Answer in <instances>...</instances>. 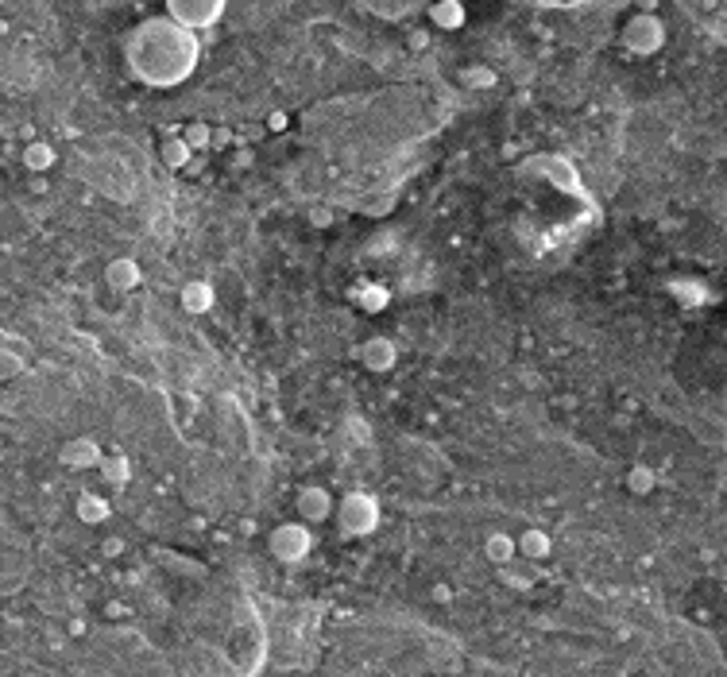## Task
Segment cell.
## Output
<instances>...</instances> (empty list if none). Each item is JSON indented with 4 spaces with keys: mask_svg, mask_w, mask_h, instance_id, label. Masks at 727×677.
<instances>
[{
    "mask_svg": "<svg viewBox=\"0 0 727 677\" xmlns=\"http://www.w3.org/2000/svg\"><path fill=\"white\" fill-rule=\"evenodd\" d=\"M376 523H379V507L371 495L356 492L341 503V526L349 534H368V531H376Z\"/></svg>",
    "mask_w": 727,
    "mask_h": 677,
    "instance_id": "cell-1",
    "label": "cell"
},
{
    "mask_svg": "<svg viewBox=\"0 0 727 677\" xmlns=\"http://www.w3.org/2000/svg\"><path fill=\"white\" fill-rule=\"evenodd\" d=\"M662 39H665L662 23H658L654 16H639V20L627 23L623 43L631 47V51H639V54H650V51H658V47H662Z\"/></svg>",
    "mask_w": 727,
    "mask_h": 677,
    "instance_id": "cell-2",
    "label": "cell"
},
{
    "mask_svg": "<svg viewBox=\"0 0 727 677\" xmlns=\"http://www.w3.org/2000/svg\"><path fill=\"white\" fill-rule=\"evenodd\" d=\"M313 538L306 526H279L275 534H271V550L279 554V561H302L310 554Z\"/></svg>",
    "mask_w": 727,
    "mask_h": 677,
    "instance_id": "cell-3",
    "label": "cell"
},
{
    "mask_svg": "<svg viewBox=\"0 0 727 677\" xmlns=\"http://www.w3.org/2000/svg\"><path fill=\"white\" fill-rule=\"evenodd\" d=\"M62 465L66 468H93V465H101V449H97L93 437H74V441L62 445Z\"/></svg>",
    "mask_w": 727,
    "mask_h": 677,
    "instance_id": "cell-4",
    "label": "cell"
},
{
    "mask_svg": "<svg viewBox=\"0 0 727 677\" xmlns=\"http://www.w3.org/2000/svg\"><path fill=\"white\" fill-rule=\"evenodd\" d=\"M170 8L186 23H209L221 12V0H170Z\"/></svg>",
    "mask_w": 727,
    "mask_h": 677,
    "instance_id": "cell-5",
    "label": "cell"
},
{
    "mask_svg": "<svg viewBox=\"0 0 727 677\" xmlns=\"http://www.w3.org/2000/svg\"><path fill=\"white\" fill-rule=\"evenodd\" d=\"M298 511H302V519H310V523H321V519L333 511V499H329V492H321V488H306L298 495Z\"/></svg>",
    "mask_w": 727,
    "mask_h": 677,
    "instance_id": "cell-6",
    "label": "cell"
},
{
    "mask_svg": "<svg viewBox=\"0 0 727 677\" xmlns=\"http://www.w3.org/2000/svg\"><path fill=\"white\" fill-rule=\"evenodd\" d=\"M105 279H109L117 291H132V287L139 283V267H136V260H112V263H109V271H105Z\"/></svg>",
    "mask_w": 727,
    "mask_h": 677,
    "instance_id": "cell-7",
    "label": "cell"
},
{
    "mask_svg": "<svg viewBox=\"0 0 727 677\" xmlns=\"http://www.w3.org/2000/svg\"><path fill=\"white\" fill-rule=\"evenodd\" d=\"M190 159H194V147H190V139H163V163L167 167H190Z\"/></svg>",
    "mask_w": 727,
    "mask_h": 677,
    "instance_id": "cell-8",
    "label": "cell"
},
{
    "mask_svg": "<svg viewBox=\"0 0 727 677\" xmlns=\"http://www.w3.org/2000/svg\"><path fill=\"white\" fill-rule=\"evenodd\" d=\"M182 306L190 313H205L213 306V291L209 283H186V291H182Z\"/></svg>",
    "mask_w": 727,
    "mask_h": 677,
    "instance_id": "cell-9",
    "label": "cell"
},
{
    "mask_svg": "<svg viewBox=\"0 0 727 677\" xmlns=\"http://www.w3.org/2000/svg\"><path fill=\"white\" fill-rule=\"evenodd\" d=\"M391 360H395V349H391V341H368V349H364V364L368 368H376V371H383V368H391Z\"/></svg>",
    "mask_w": 727,
    "mask_h": 677,
    "instance_id": "cell-10",
    "label": "cell"
},
{
    "mask_svg": "<svg viewBox=\"0 0 727 677\" xmlns=\"http://www.w3.org/2000/svg\"><path fill=\"white\" fill-rule=\"evenodd\" d=\"M78 519L81 523H105L109 519V503L97 499V495H78Z\"/></svg>",
    "mask_w": 727,
    "mask_h": 677,
    "instance_id": "cell-11",
    "label": "cell"
},
{
    "mask_svg": "<svg viewBox=\"0 0 727 677\" xmlns=\"http://www.w3.org/2000/svg\"><path fill=\"white\" fill-rule=\"evenodd\" d=\"M434 23L437 28H460V23H465V4H457V0L434 4Z\"/></svg>",
    "mask_w": 727,
    "mask_h": 677,
    "instance_id": "cell-12",
    "label": "cell"
},
{
    "mask_svg": "<svg viewBox=\"0 0 727 677\" xmlns=\"http://www.w3.org/2000/svg\"><path fill=\"white\" fill-rule=\"evenodd\" d=\"M51 163H54L51 144H28V147H23V167H28V170H47Z\"/></svg>",
    "mask_w": 727,
    "mask_h": 677,
    "instance_id": "cell-13",
    "label": "cell"
},
{
    "mask_svg": "<svg viewBox=\"0 0 727 677\" xmlns=\"http://www.w3.org/2000/svg\"><path fill=\"white\" fill-rule=\"evenodd\" d=\"M487 557H492L495 565H507V561L515 557V542H511L507 534H492V538H487Z\"/></svg>",
    "mask_w": 727,
    "mask_h": 677,
    "instance_id": "cell-14",
    "label": "cell"
},
{
    "mask_svg": "<svg viewBox=\"0 0 727 677\" xmlns=\"http://www.w3.org/2000/svg\"><path fill=\"white\" fill-rule=\"evenodd\" d=\"M101 476H105L109 484H117V488H120V484H128L132 468H128V461H124V457H109V461H101Z\"/></svg>",
    "mask_w": 727,
    "mask_h": 677,
    "instance_id": "cell-15",
    "label": "cell"
},
{
    "mask_svg": "<svg viewBox=\"0 0 727 677\" xmlns=\"http://www.w3.org/2000/svg\"><path fill=\"white\" fill-rule=\"evenodd\" d=\"M627 488H631L634 495H650L654 492V473H650L646 465H634L631 476H627Z\"/></svg>",
    "mask_w": 727,
    "mask_h": 677,
    "instance_id": "cell-16",
    "label": "cell"
},
{
    "mask_svg": "<svg viewBox=\"0 0 727 677\" xmlns=\"http://www.w3.org/2000/svg\"><path fill=\"white\" fill-rule=\"evenodd\" d=\"M518 550H523L526 557H545L549 554V538H545L542 531H526L523 542H518Z\"/></svg>",
    "mask_w": 727,
    "mask_h": 677,
    "instance_id": "cell-17",
    "label": "cell"
},
{
    "mask_svg": "<svg viewBox=\"0 0 727 677\" xmlns=\"http://www.w3.org/2000/svg\"><path fill=\"white\" fill-rule=\"evenodd\" d=\"M186 139H190V147H209V144H213V132L205 128V124H190V128H186Z\"/></svg>",
    "mask_w": 727,
    "mask_h": 677,
    "instance_id": "cell-18",
    "label": "cell"
},
{
    "mask_svg": "<svg viewBox=\"0 0 727 677\" xmlns=\"http://www.w3.org/2000/svg\"><path fill=\"white\" fill-rule=\"evenodd\" d=\"M465 81H472V86H492L495 74H492V70H468V74H465Z\"/></svg>",
    "mask_w": 727,
    "mask_h": 677,
    "instance_id": "cell-19",
    "label": "cell"
},
{
    "mask_svg": "<svg viewBox=\"0 0 727 677\" xmlns=\"http://www.w3.org/2000/svg\"><path fill=\"white\" fill-rule=\"evenodd\" d=\"M387 302V291H364V306H371V310H379Z\"/></svg>",
    "mask_w": 727,
    "mask_h": 677,
    "instance_id": "cell-20",
    "label": "cell"
},
{
    "mask_svg": "<svg viewBox=\"0 0 727 677\" xmlns=\"http://www.w3.org/2000/svg\"><path fill=\"white\" fill-rule=\"evenodd\" d=\"M267 128H271V132H283V128H286V112H271V117H267Z\"/></svg>",
    "mask_w": 727,
    "mask_h": 677,
    "instance_id": "cell-21",
    "label": "cell"
},
{
    "mask_svg": "<svg viewBox=\"0 0 727 677\" xmlns=\"http://www.w3.org/2000/svg\"><path fill=\"white\" fill-rule=\"evenodd\" d=\"M105 554H109V557L124 554V542H120V538H109V542H105Z\"/></svg>",
    "mask_w": 727,
    "mask_h": 677,
    "instance_id": "cell-22",
    "label": "cell"
},
{
    "mask_svg": "<svg viewBox=\"0 0 727 677\" xmlns=\"http://www.w3.org/2000/svg\"><path fill=\"white\" fill-rule=\"evenodd\" d=\"M213 144H217V147H225V144H233V132H228V128H221V132H213Z\"/></svg>",
    "mask_w": 727,
    "mask_h": 677,
    "instance_id": "cell-23",
    "label": "cell"
},
{
    "mask_svg": "<svg viewBox=\"0 0 727 677\" xmlns=\"http://www.w3.org/2000/svg\"><path fill=\"white\" fill-rule=\"evenodd\" d=\"M310 217H313V225H329V209H313Z\"/></svg>",
    "mask_w": 727,
    "mask_h": 677,
    "instance_id": "cell-24",
    "label": "cell"
},
{
    "mask_svg": "<svg viewBox=\"0 0 727 677\" xmlns=\"http://www.w3.org/2000/svg\"><path fill=\"white\" fill-rule=\"evenodd\" d=\"M434 596H437V600H449V596H453V592H449V584H437V589H434Z\"/></svg>",
    "mask_w": 727,
    "mask_h": 677,
    "instance_id": "cell-25",
    "label": "cell"
}]
</instances>
